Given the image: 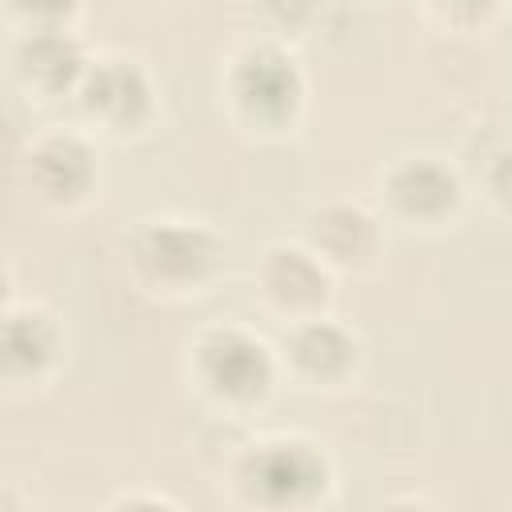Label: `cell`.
I'll return each instance as SVG.
<instances>
[{
    "label": "cell",
    "instance_id": "cell-2",
    "mask_svg": "<svg viewBox=\"0 0 512 512\" xmlns=\"http://www.w3.org/2000/svg\"><path fill=\"white\" fill-rule=\"evenodd\" d=\"M300 92L304 84L296 64L276 48H248L232 68V100L252 120L276 124L292 116V108L300 104Z\"/></svg>",
    "mask_w": 512,
    "mask_h": 512
},
{
    "label": "cell",
    "instance_id": "cell-4",
    "mask_svg": "<svg viewBox=\"0 0 512 512\" xmlns=\"http://www.w3.org/2000/svg\"><path fill=\"white\" fill-rule=\"evenodd\" d=\"M248 480H252V492H260L272 504H300L316 488H324V460L296 440L260 444V452L252 456Z\"/></svg>",
    "mask_w": 512,
    "mask_h": 512
},
{
    "label": "cell",
    "instance_id": "cell-9",
    "mask_svg": "<svg viewBox=\"0 0 512 512\" xmlns=\"http://www.w3.org/2000/svg\"><path fill=\"white\" fill-rule=\"evenodd\" d=\"M352 340L336 328V324H324V320H312V324H300L292 332V360L300 372L316 376V380H328V376H340L352 360Z\"/></svg>",
    "mask_w": 512,
    "mask_h": 512
},
{
    "label": "cell",
    "instance_id": "cell-11",
    "mask_svg": "<svg viewBox=\"0 0 512 512\" xmlns=\"http://www.w3.org/2000/svg\"><path fill=\"white\" fill-rule=\"evenodd\" d=\"M56 352V332L44 316L36 312H12L4 328V356L12 372H36L52 360Z\"/></svg>",
    "mask_w": 512,
    "mask_h": 512
},
{
    "label": "cell",
    "instance_id": "cell-10",
    "mask_svg": "<svg viewBox=\"0 0 512 512\" xmlns=\"http://www.w3.org/2000/svg\"><path fill=\"white\" fill-rule=\"evenodd\" d=\"M304 288L320 292L324 296V272L296 248H276L268 252V264H264V292L284 304V308H304V304H316Z\"/></svg>",
    "mask_w": 512,
    "mask_h": 512
},
{
    "label": "cell",
    "instance_id": "cell-1",
    "mask_svg": "<svg viewBox=\"0 0 512 512\" xmlns=\"http://www.w3.org/2000/svg\"><path fill=\"white\" fill-rule=\"evenodd\" d=\"M200 376L208 392L224 400H256L272 384V356L256 336L240 328H216L200 344Z\"/></svg>",
    "mask_w": 512,
    "mask_h": 512
},
{
    "label": "cell",
    "instance_id": "cell-14",
    "mask_svg": "<svg viewBox=\"0 0 512 512\" xmlns=\"http://www.w3.org/2000/svg\"><path fill=\"white\" fill-rule=\"evenodd\" d=\"M448 8H456V12H480V8H488L492 0H444Z\"/></svg>",
    "mask_w": 512,
    "mask_h": 512
},
{
    "label": "cell",
    "instance_id": "cell-6",
    "mask_svg": "<svg viewBox=\"0 0 512 512\" xmlns=\"http://www.w3.org/2000/svg\"><path fill=\"white\" fill-rule=\"evenodd\" d=\"M388 192H392L400 212H408L416 220H436V216H444L456 204L460 184H456V176L444 164L420 156V160H404L388 176Z\"/></svg>",
    "mask_w": 512,
    "mask_h": 512
},
{
    "label": "cell",
    "instance_id": "cell-5",
    "mask_svg": "<svg viewBox=\"0 0 512 512\" xmlns=\"http://www.w3.org/2000/svg\"><path fill=\"white\" fill-rule=\"evenodd\" d=\"M84 108L112 128H128V124H140L148 116L152 88H148L140 68H132L124 60H104L84 80Z\"/></svg>",
    "mask_w": 512,
    "mask_h": 512
},
{
    "label": "cell",
    "instance_id": "cell-8",
    "mask_svg": "<svg viewBox=\"0 0 512 512\" xmlns=\"http://www.w3.org/2000/svg\"><path fill=\"white\" fill-rule=\"evenodd\" d=\"M16 64H20V72L28 76V84H40V88H48V92L68 88V84L80 76V52H76V44H72L64 32H56V28H40V32H32V36H24L20 48H16Z\"/></svg>",
    "mask_w": 512,
    "mask_h": 512
},
{
    "label": "cell",
    "instance_id": "cell-13",
    "mask_svg": "<svg viewBox=\"0 0 512 512\" xmlns=\"http://www.w3.org/2000/svg\"><path fill=\"white\" fill-rule=\"evenodd\" d=\"M492 196L512 208V156H500L492 168Z\"/></svg>",
    "mask_w": 512,
    "mask_h": 512
},
{
    "label": "cell",
    "instance_id": "cell-3",
    "mask_svg": "<svg viewBox=\"0 0 512 512\" xmlns=\"http://www.w3.org/2000/svg\"><path fill=\"white\" fill-rule=\"evenodd\" d=\"M136 260L168 284H196L212 264H216V240L200 224H180L164 220L140 232L136 240Z\"/></svg>",
    "mask_w": 512,
    "mask_h": 512
},
{
    "label": "cell",
    "instance_id": "cell-12",
    "mask_svg": "<svg viewBox=\"0 0 512 512\" xmlns=\"http://www.w3.org/2000/svg\"><path fill=\"white\" fill-rule=\"evenodd\" d=\"M72 4L76 0H16V8L36 16V20H60L64 12H72Z\"/></svg>",
    "mask_w": 512,
    "mask_h": 512
},
{
    "label": "cell",
    "instance_id": "cell-7",
    "mask_svg": "<svg viewBox=\"0 0 512 512\" xmlns=\"http://www.w3.org/2000/svg\"><path fill=\"white\" fill-rule=\"evenodd\" d=\"M32 180L52 200H76L92 184V152L76 136H48L28 156Z\"/></svg>",
    "mask_w": 512,
    "mask_h": 512
}]
</instances>
